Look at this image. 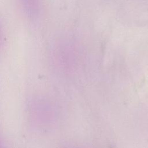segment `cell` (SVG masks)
Masks as SVG:
<instances>
[{
  "label": "cell",
  "instance_id": "1",
  "mask_svg": "<svg viewBox=\"0 0 148 148\" xmlns=\"http://www.w3.org/2000/svg\"><path fill=\"white\" fill-rule=\"evenodd\" d=\"M24 8L27 13L32 16L37 13V2L36 0H21Z\"/></svg>",
  "mask_w": 148,
  "mask_h": 148
},
{
  "label": "cell",
  "instance_id": "2",
  "mask_svg": "<svg viewBox=\"0 0 148 148\" xmlns=\"http://www.w3.org/2000/svg\"><path fill=\"white\" fill-rule=\"evenodd\" d=\"M0 148H6V147L5 146V145L1 140H0Z\"/></svg>",
  "mask_w": 148,
  "mask_h": 148
},
{
  "label": "cell",
  "instance_id": "3",
  "mask_svg": "<svg viewBox=\"0 0 148 148\" xmlns=\"http://www.w3.org/2000/svg\"><path fill=\"white\" fill-rule=\"evenodd\" d=\"M0 42H1V34H0Z\"/></svg>",
  "mask_w": 148,
  "mask_h": 148
}]
</instances>
